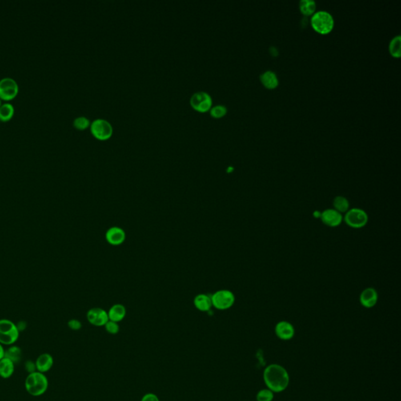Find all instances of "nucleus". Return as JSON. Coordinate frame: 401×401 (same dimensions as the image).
<instances>
[{"instance_id": "obj_3", "label": "nucleus", "mask_w": 401, "mask_h": 401, "mask_svg": "<svg viewBox=\"0 0 401 401\" xmlns=\"http://www.w3.org/2000/svg\"><path fill=\"white\" fill-rule=\"evenodd\" d=\"M20 331L17 325L7 319L0 320V344L12 346L18 340Z\"/></svg>"}, {"instance_id": "obj_25", "label": "nucleus", "mask_w": 401, "mask_h": 401, "mask_svg": "<svg viewBox=\"0 0 401 401\" xmlns=\"http://www.w3.org/2000/svg\"><path fill=\"white\" fill-rule=\"evenodd\" d=\"M256 401H273L274 399V393L269 389H262L255 396Z\"/></svg>"}, {"instance_id": "obj_21", "label": "nucleus", "mask_w": 401, "mask_h": 401, "mask_svg": "<svg viewBox=\"0 0 401 401\" xmlns=\"http://www.w3.org/2000/svg\"><path fill=\"white\" fill-rule=\"evenodd\" d=\"M4 358H8L13 363L17 364L21 362L22 358V350L19 346L12 345L9 348L5 350V356Z\"/></svg>"}, {"instance_id": "obj_2", "label": "nucleus", "mask_w": 401, "mask_h": 401, "mask_svg": "<svg viewBox=\"0 0 401 401\" xmlns=\"http://www.w3.org/2000/svg\"><path fill=\"white\" fill-rule=\"evenodd\" d=\"M25 390L33 397H40L46 393L49 387V380L43 373L35 371L25 378Z\"/></svg>"}, {"instance_id": "obj_32", "label": "nucleus", "mask_w": 401, "mask_h": 401, "mask_svg": "<svg viewBox=\"0 0 401 401\" xmlns=\"http://www.w3.org/2000/svg\"><path fill=\"white\" fill-rule=\"evenodd\" d=\"M5 356V349L2 344H0V361L4 358Z\"/></svg>"}, {"instance_id": "obj_5", "label": "nucleus", "mask_w": 401, "mask_h": 401, "mask_svg": "<svg viewBox=\"0 0 401 401\" xmlns=\"http://www.w3.org/2000/svg\"><path fill=\"white\" fill-rule=\"evenodd\" d=\"M213 306L219 310H226L230 309L235 302L234 293L230 290L222 289L216 292L211 295Z\"/></svg>"}, {"instance_id": "obj_20", "label": "nucleus", "mask_w": 401, "mask_h": 401, "mask_svg": "<svg viewBox=\"0 0 401 401\" xmlns=\"http://www.w3.org/2000/svg\"><path fill=\"white\" fill-rule=\"evenodd\" d=\"M15 113V108L13 104L5 102L0 105V121L8 122L10 121Z\"/></svg>"}, {"instance_id": "obj_33", "label": "nucleus", "mask_w": 401, "mask_h": 401, "mask_svg": "<svg viewBox=\"0 0 401 401\" xmlns=\"http://www.w3.org/2000/svg\"><path fill=\"white\" fill-rule=\"evenodd\" d=\"M2 105V100L0 99V105Z\"/></svg>"}, {"instance_id": "obj_31", "label": "nucleus", "mask_w": 401, "mask_h": 401, "mask_svg": "<svg viewBox=\"0 0 401 401\" xmlns=\"http://www.w3.org/2000/svg\"><path fill=\"white\" fill-rule=\"evenodd\" d=\"M141 401H160L159 398L156 394L148 393L144 395Z\"/></svg>"}, {"instance_id": "obj_24", "label": "nucleus", "mask_w": 401, "mask_h": 401, "mask_svg": "<svg viewBox=\"0 0 401 401\" xmlns=\"http://www.w3.org/2000/svg\"><path fill=\"white\" fill-rule=\"evenodd\" d=\"M390 54L396 58H399L401 56V37L400 36L394 37L391 40L389 46Z\"/></svg>"}, {"instance_id": "obj_9", "label": "nucleus", "mask_w": 401, "mask_h": 401, "mask_svg": "<svg viewBox=\"0 0 401 401\" xmlns=\"http://www.w3.org/2000/svg\"><path fill=\"white\" fill-rule=\"evenodd\" d=\"M190 103L193 109L200 112H206L210 110L213 105L211 96L206 92H196L191 96Z\"/></svg>"}, {"instance_id": "obj_12", "label": "nucleus", "mask_w": 401, "mask_h": 401, "mask_svg": "<svg viewBox=\"0 0 401 401\" xmlns=\"http://www.w3.org/2000/svg\"><path fill=\"white\" fill-rule=\"evenodd\" d=\"M322 222L330 227L339 226L343 220V217L340 213L334 209H325L321 215Z\"/></svg>"}, {"instance_id": "obj_10", "label": "nucleus", "mask_w": 401, "mask_h": 401, "mask_svg": "<svg viewBox=\"0 0 401 401\" xmlns=\"http://www.w3.org/2000/svg\"><path fill=\"white\" fill-rule=\"evenodd\" d=\"M86 318L90 324L93 326H97V327L105 326L107 322L109 321L108 312L99 307L90 309L87 312Z\"/></svg>"}, {"instance_id": "obj_1", "label": "nucleus", "mask_w": 401, "mask_h": 401, "mask_svg": "<svg viewBox=\"0 0 401 401\" xmlns=\"http://www.w3.org/2000/svg\"><path fill=\"white\" fill-rule=\"evenodd\" d=\"M263 381L266 388L279 394L287 390L290 382L289 372L282 365L271 364L263 371Z\"/></svg>"}, {"instance_id": "obj_16", "label": "nucleus", "mask_w": 401, "mask_h": 401, "mask_svg": "<svg viewBox=\"0 0 401 401\" xmlns=\"http://www.w3.org/2000/svg\"><path fill=\"white\" fill-rule=\"evenodd\" d=\"M194 305L196 309L199 311H209L213 306L211 296H209L206 294H199V295H196L194 299Z\"/></svg>"}, {"instance_id": "obj_11", "label": "nucleus", "mask_w": 401, "mask_h": 401, "mask_svg": "<svg viewBox=\"0 0 401 401\" xmlns=\"http://www.w3.org/2000/svg\"><path fill=\"white\" fill-rule=\"evenodd\" d=\"M275 334L281 340H291L295 336V328L290 322L282 321L278 322L275 326Z\"/></svg>"}, {"instance_id": "obj_15", "label": "nucleus", "mask_w": 401, "mask_h": 401, "mask_svg": "<svg viewBox=\"0 0 401 401\" xmlns=\"http://www.w3.org/2000/svg\"><path fill=\"white\" fill-rule=\"evenodd\" d=\"M35 362L36 365L37 371L45 374L51 370L54 361L51 354L44 353L40 354Z\"/></svg>"}, {"instance_id": "obj_4", "label": "nucleus", "mask_w": 401, "mask_h": 401, "mask_svg": "<svg viewBox=\"0 0 401 401\" xmlns=\"http://www.w3.org/2000/svg\"><path fill=\"white\" fill-rule=\"evenodd\" d=\"M335 21L332 16L326 11L314 13L311 18V26L315 32L322 35H327L334 29Z\"/></svg>"}, {"instance_id": "obj_18", "label": "nucleus", "mask_w": 401, "mask_h": 401, "mask_svg": "<svg viewBox=\"0 0 401 401\" xmlns=\"http://www.w3.org/2000/svg\"><path fill=\"white\" fill-rule=\"evenodd\" d=\"M15 371V364L6 358L0 361V377L5 379L13 376Z\"/></svg>"}, {"instance_id": "obj_6", "label": "nucleus", "mask_w": 401, "mask_h": 401, "mask_svg": "<svg viewBox=\"0 0 401 401\" xmlns=\"http://www.w3.org/2000/svg\"><path fill=\"white\" fill-rule=\"evenodd\" d=\"M344 220L346 224L350 227L355 229L362 228L367 224L368 216L363 209L353 208L346 212Z\"/></svg>"}, {"instance_id": "obj_17", "label": "nucleus", "mask_w": 401, "mask_h": 401, "mask_svg": "<svg viewBox=\"0 0 401 401\" xmlns=\"http://www.w3.org/2000/svg\"><path fill=\"white\" fill-rule=\"evenodd\" d=\"M109 321L118 322H122L126 315V307L122 304H114L108 312Z\"/></svg>"}, {"instance_id": "obj_29", "label": "nucleus", "mask_w": 401, "mask_h": 401, "mask_svg": "<svg viewBox=\"0 0 401 401\" xmlns=\"http://www.w3.org/2000/svg\"><path fill=\"white\" fill-rule=\"evenodd\" d=\"M68 325H69V327L73 331H78V330H80L81 328H82V323L78 321V320L76 319H73L69 321V323H68Z\"/></svg>"}, {"instance_id": "obj_14", "label": "nucleus", "mask_w": 401, "mask_h": 401, "mask_svg": "<svg viewBox=\"0 0 401 401\" xmlns=\"http://www.w3.org/2000/svg\"><path fill=\"white\" fill-rule=\"evenodd\" d=\"M378 292L373 288H367L360 295V302L365 308H372L378 302Z\"/></svg>"}, {"instance_id": "obj_23", "label": "nucleus", "mask_w": 401, "mask_h": 401, "mask_svg": "<svg viewBox=\"0 0 401 401\" xmlns=\"http://www.w3.org/2000/svg\"><path fill=\"white\" fill-rule=\"evenodd\" d=\"M299 9L301 13L306 16L314 14L316 10V3L311 0H302L299 2Z\"/></svg>"}, {"instance_id": "obj_22", "label": "nucleus", "mask_w": 401, "mask_h": 401, "mask_svg": "<svg viewBox=\"0 0 401 401\" xmlns=\"http://www.w3.org/2000/svg\"><path fill=\"white\" fill-rule=\"evenodd\" d=\"M333 206L334 209L338 211V213H346L350 209V202L347 198L343 196H337L335 199L333 200Z\"/></svg>"}, {"instance_id": "obj_30", "label": "nucleus", "mask_w": 401, "mask_h": 401, "mask_svg": "<svg viewBox=\"0 0 401 401\" xmlns=\"http://www.w3.org/2000/svg\"><path fill=\"white\" fill-rule=\"evenodd\" d=\"M25 369L29 374L37 371L36 362H32V361H27L25 363Z\"/></svg>"}, {"instance_id": "obj_7", "label": "nucleus", "mask_w": 401, "mask_h": 401, "mask_svg": "<svg viewBox=\"0 0 401 401\" xmlns=\"http://www.w3.org/2000/svg\"><path fill=\"white\" fill-rule=\"evenodd\" d=\"M90 131L97 139L105 141L112 135L113 128L109 121L103 118H97L92 122Z\"/></svg>"}, {"instance_id": "obj_13", "label": "nucleus", "mask_w": 401, "mask_h": 401, "mask_svg": "<svg viewBox=\"0 0 401 401\" xmlns=\"http://www.w3.org/2000/svg\"><path fill=\"white\" fill-rule=\"evenodd\" d=\"M105 238L108 243L111 246H118L122 245L126 240V232L118 226H112L107 230Z\"/></svg>"}, {"instance_id": "obj_19", "label": "nucleus", "mask_w": 401, "mask_h": 401, "mask_svg": "<svg viewBox=\"0 0 401 401\" xmlns=\"http://www.w3.org/2000/svg\"><path fill=\"white\" fill-rule=\"evenodd\" d=\"M260 80L262 85L269 90H273V89L278 87V83H279L278 77L276 75L275 73L270 72V71H267L266 73H263L261 75Z\"/></svg>"}, {"instance_id": "obj_27", "label": "nucleus", "mask_w": 401, "mask_h": 401, "mask_svg": "<svg viewBox=\"0 0 401 401\" xmlns=\"http://www.w3.org/2000/svg\"><path fill=\"white\" fill-rule=\"evenodd\" d=\"M73 125L78 130H85L90 126V120L85 116H79L74 118Z\"/></svg>"}, {"instance_id": "obj_26", "label": "nucleus", "mask_w": 401, "mask_h": 401, "mask_svg": "<svg viewBox=\"0 0 401 401\" xmlns=\"http://www.w3.org/2000/svg\"><path fill=\"white\" fill-rule=\"evenodd\" d=\"M210 114L213 118H219L224 116L227 109L224 105H216L210 109Z\"/></svg>"}, {"instance_id": "obj_8", "label": "nucleus", "mask_w": 401, "mask_h": 401, "mask_svg": "<svg viewBox=\"0 0 401 401\" xmlns=\"http://www.w3.org/2000/svg\"><path fill=\"white\" fill-rule=\"evenodd\" d=\"M19 92V86L14 78L3 77L0 79V99L10 101L13 99Z\"/></svg>"}, {"instance_id": "obj_28", "label": "nucleus", "mask_w": 401, "mask_h": 401, "mask_svg": "<svg viewBox=\"0 0 401 401\" xmlns=\"http://www.w3.org/2000/svg\"><path fill=\"white\" fill-rule=\"evenodd\" d=\"M105 328L107 332L109 333L110 335H116L119 332V325L117 322L109 321L105 325Z\"/></svg>"}]
</instances>
